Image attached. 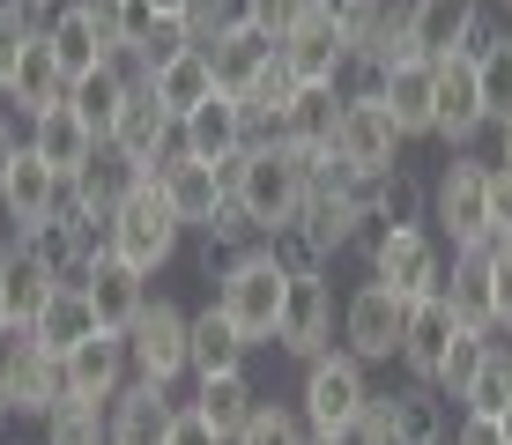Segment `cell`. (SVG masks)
Here are the masks:
<instances>
[{
    "instance_id": "681fc988",
    "label": "cell",
    "mask_w": 512,
    "mask_h": 445,
    "mask_svg": "<svg viewBox=\"0 0 512 445\" xmlns=\"http://www.w3.org/2000/svg\"><path fill=\"white\" fill-rule=\"evenodd\" d=\"M164 445H231V438H223L216 423H208L201 408L186 401V408H179V423H171V438H164Z\"/></svg>"
},
{
    "instance_id": "5b68a950",
    "label": "cell",
    "mask_w": 512,
    "mask_h": 445,
    "mask_svg": "<svg viewBox=\"0 0 512 445\" xmlns=\"http://www.w3.org/2000/svg\"><path fill=\"white\" fill-rule=\"evenodd\" d=\"M104 245H112L127 267H141V275H164L171 260H179V245H186V223L171 216V201H164V186L156 178H141V186L127 193V201L112 208V223H104Z\"/></svg>"
},
{
    "instance_id": "91938a15",
    "label": "cell",
    "mask_w": 512,
    "mask_h": 445,
    "mask_svg": "<svg viewBox=\"0 0 512 445\" xmlns=\"http://www.w3.org/2000/svg\"><path fill=\"white\" fill-rule=\"evenodd\" d=\"M8 327H15V319H8V297H0V334H8Z\"/></svg>"
},
{
    "instance_id": "7402d4cb",
    "label": "cell",
    "mask_w": 512,
    "mask_h": 445,
    "mask_svg": "<svg viewBox=\"0 0 512 445\" xmlns=\"http://www.w3.org/2000/svg\"><path fill=\"white\" fill-rule=\"evenodd\" d=\"M282 60L297 67V82H305V89H327V82L342 89V75H349V38L327 23V15H305V23L282 38Z\"/></svg>"
},
{
    "instance_id": "603a6c76",
    "label": "cell",
    "mask_w": 512,
    "mask_h": 445,
    "mask_svg": "<svg viewBox=\"0 0 512 445\" xmlns=\"http://www.w3.org/2000/svg\"><path fill=\"white\" fill-rule=\"evenodd\" d=\"M97 149H104V141H97V127L75 112V104H52L45 119H30V156H38V164H52L60 178H75Z\"/></svg>"
},
{
    "instance_id": "3957f363",
    "label": "cell",
    "mask_w": 512,
    "mask_h": 445,
    "mask_svg": "<svg viewBox=\"0 0 512 445\" xmlns=\"http://www.w3.org/2000/svg\"><path fill=\"white\" fill-rule=\"evenodd\" d=\"M372 364H357L349 349H327L305 364V386H297V416H305L312 438H342L372 416Z\"/></svg>"
},
{
    "instance_id": "52a82bcc",
    "label": "cell",
    "mask_w": 512,
    "mask_h": 445,
    "mask_svg": "<svg viewBox=\"0 0 512 445\" xmlns=\"http://www.w3.org/2000/svg\"><path fill=\"white\" fill-rule=\"evenodd\" d=\"M409 297L394 290V282L364 275L357 290L342 297V349L357 356V364H401V334H409Z\"/></svg>"
},
{
    "instance_id": "f546056e",
    "label": "cell",
    "mask_w": 512,
    "mask_h": 445,
    "mask_svg": "<svg viewBox=\"0 0 512 445\" xmlns=\"http://www.w3.org/2000/svg\"><path fill=\"white\" fill-rule=\"evenodd\" d=\"M372 97L386 104V119H394V127H401V141H431V60L386 67Z\"/></svg>"
},
{
    "instance_id": "4316f807",
    "label": "cell",
    "mask_w": 512,
    "mask_h": 445,
    "mask_svg": "<svg viewBox=\"0 0 512 445\" xmlns=\"http://www.w3.org/2000/svg\"><path fill=\"white\" fill-rule=\"evenodd\" d=\"M45 45H52V60H60V75H67V82L97 75V67L112 60V45H104V30L90 23V8H82V0L52 8V23H45Z\"/></svg>"
},
{
    "instance_id": "d590c367",
    "label": "cell",
    "mask_w": 512,
    "mask_h": 445,
    "mask_svg": "<svg viewBox=\"0 0 512 445\" xmlns=\"http://www.w3.org/2000/svg\"><path fill=\"white\" fill-rule=\"evenodd\" d=\"M245 356H253V342L223 319V305L208 297L201 312H193V379H216V371H245Z\"/></svg>"
},
{
    "instance_id": "ab89813d",
    "label": "cell",
    "mask_w": 512,
    "mask_h": 445,
    "mask_svg": "<svg viewBox=\"0 0 512 445\" xmlns=\"http://www.w3.org/2000/svg\"><path fill=\"white\" fill-rule=\"evenodd\" d=\"M38 445H104V401H52L38 416Z\"/></svg>"
},
{
    "instance_id": "484cf974",
    "label": "cell",
    "mask_w": 512,
    "mask_h": 445,
    "mask_svg": "<svg viewBox=\"0 0 512 445\" xmlns=\"http://www.w3.org/2000/svg\"><path fill=\"white\" fill-rule=\"evenodd\" d=\"M453 334H461V319H453L446 297H416L409 334H401V371H409V379H431V386H438V364H446Z\"/></svg>"
},
{
    "instance_id": "8fae6325",
    "label": "cell",
    "mask_w": 512,
    "mask_h": 445,
    "mask_svg": "<svg viewBox=\"0 0 512 445\" xmlns=\"http://www.w3.org/2000/svg\"><path fill=\"white\" fill-rule=\"evenodd\" d=\"M0 386H8L15 416H30V423H38L52 401H67L60 356L38 349V334H30V327H8V334H0Z\"/></svg>"
},
{
    "instance_id": "d6986e66",
    "label": "cell",
    "mask_w": 512,
    "mask_h": 445,
    "mask_svg": "<svg viewBox=\"0 0 512 445\" xmlns=\"http://www.w3.org/2000/svg\"><path fill=\"white\" fill-rule=\"evenodd\" d=\"M112 149L127 156V164H141V178L179 149V119L156 104V89H134L127 97V112H119V127H112Z\"/></svg>"
},
{
    "instance_id": "db71d44e",
    "label": "cell",
    "mask_w": 512,
    "mask_h": 445,
    "mask_svg": "<svg viewBox=\"0 0 512 445\" xmlns=\"http://www.w3.org/2000/svg\"><path fill=\"white\" fill-rule=\"evenodd\" d=\"M490 164H505V171H512V112L498 119V156H490Z\"/></svg>"
},
{
    "instance_id": "be15d7a7",
    "label": "cell",
    "mask_w": 512,
    "mask_h": 445,
    "mask_svg": "<svg viewBox=\"0 0 512 445\" xmlns=\"http://www.w3.org/2000/svg\"><path fill=\"white\" fill-rule=\"evenodd\" d=\"M52 8H67V0H52Z\"/></svg>"
},
{
    "instance_id": "277c9868",
    "label": "cell",
    "mask_w": 512,
    "mask_h": 445,
    "mask_svg": "<svg viewBox=\"0 0 512 445\" xmlns=\"http://www.w3.org/2000/svg\"><path fill=\"white\" fill-rule=\"evenodd\" d=\"M364 275H379V282H394L401 297H438L446 290V238H438L431 223H386V230H364Z\"/></svg>"
},
{
    "instance_id": "6f0895ef",
    "label": "cell",
    "mask_w": 512,
    "mask_h": 445,
    "mask_svg": "<svg viewBox=\"0 0 512 445\" xmlns=\"http://www.w3.org/2000/svg\"><path fill=\"white\" fill-rule=\"evenodd\" d=\"M8 423H15V401H8V386H0V431H8Z\"/></svg>"
},
{
    "instance_id": "7a4b0ae2",
    "label": "cell",
    "mask_w": 512,
    "mask_h": 445,
    "mask_svg": "<svg viewBox=\"0 0 512 445\" xmlns=\"http://www.w3.org/2000/svg\"><path fill=\"white\" fill-rule=\"evenodd\" d=\"M216 305H223V319H231V327H238L253 349H268V342H275L282 305H290V267L275 260V245H268V238L223 260V275H216Z\"/></svg>"
},
{
    "instance_id": "680465c9",
    "label": "cell",
    "mask_w": 512,
    "mask_h": 445,
    "mask_svg": "<svg viewBox=\"0 0 512 445\" xmlns=\"http://www.w3.org/2000/svg\"><path fill=\"white\" fill-rule=\"evenodd\" d=\"M498 431H505V445H512V401L498 408Z\"/></svg>"
},
{
    "instance_id": "f907efd6",
    "label": "cell",
    "mask_w": 512,
    "mask_h": 445,
    "mask_svg": "<svg viewBox=\"0 0 512 445\" xmlns=\"http://www.w3.org/2000/svg\"><path fill=\"white\" fill-rule=\"evenodd\" d=\"M490 238H512V171L490 164Z\"/></svg>"
},
{
    "instance_id": "f1b7e54d",
    "label": "cell",
    "mask_w": 512,
    "mask_h": 445,
    "mask_svg": "<svg viewBox=\"0 0 512 445\" xmlns=\"http://www.w3.org/2000/svg\"><path fill=\"white\" fill-rule=\"evenodd\" d=\"M0 104H8L23 127H30V119H45L52 104H67V75H60V60H52L45 30L30 38V52H23V67H15V82H8V97H0Z\"/></svg>"
},
{
    "instance_id": "83f0119b",
    "label": "cell",
    "mask_w": 512,
    "mask_h": 445,
    "mask_svg": "<svg viewBox=\"0 0 512 445\" xmlns=\"http://www.w3.org/2000/svg\"><path fill=\"white\" fill-rule=\"evenodd\" d=\"M475 23H483V0H409V45L423 52V60L461 52Z\"/></svg>"
},
{
    "instance_id": "836d02e7",
    "label": "cell",
    "mask_w": 512,
    "mask_h": 445,
    "mask_svg": "<svg viewBox=\"0 0 512 445\" xmlns=\"http://www.w3.org/2000/svg\"><path fill=\"white\" fill-rule=\"evenodd\" d=\"M453 305L461 327H490L498 334V319H490V245H468V253L446 260V290H438Z\"/></svg>"
},
{
    "instance_id": "9a60e30c",
    "label": "cell",
    "mask_w": 512,
    "mask_h": 445,
    "mask_svg": "<svg viewBox=\"0 0 512 445\" xmlns=\"http://www.w3.org/2000/svg\"><path fill=\"white\" fill-rule=\"evenodd\" d=\"M149 178L164 186L171 216H179L186 230H201V238H208V223H216L223 208H231V178H223L216 164H193L186 149H171V156H164V164H156Z\"/></svg>"
},
{
    "instance_id": "816d5d0a",
    "label": "cell",
    "mask_w": 512,
    "mask_h": 445,
    "mask_svg": "<svg viewBox=\"0 0 512 445\" xmlns=\"http://www.w3.org/2000/svg\"><path fill=\"white\" fill-rule=\"evenodd\" d=\"M23 149H30V134L15 127L8 112H0V186H8V171H15V164H23Z\"/></svg>"
},
{
    "instance_id": "7bdbcfd3",
    "label": "cell",
    "mask_w": 512,
    "mask_h": 445,
    "mask_svg": "<svg viewBox=\"0 0 512 445\" xmlns=\"http://www.w3.org/2000/svg\"><path fill=\"white\" fill-rule=\"evenodd\" d=\"M30 38H38V23H30L23 8H8V0H0V97H8V82H15V67H23Z\"/></svg>"
},
{
    "instance_id": "11a10c76",
    "label": "cell",
    "mask_w": 512,
    "mask_h": 445,
    "mask_svg": "<svg viewBox=\"0 0 512 445\" xmlns=\"http://www.w3.org/2000/svg\"><path fill=\"white\" fill-rule=\"evenodd\" d=\"M8 8H23V15H30V23H38V30L52 23V0H8Z\"/></svg>"
},
{
    "instance_id": "f35d334b",
    "label": "cell",
    "mask_w": 512,
    "mask_h": 445,
    "mask_svg": "<svg viewBox=\"0 0 512 445\" xmlns=\"http://www.w3.org/2000/svg\"><path fill=\"white\" fill-rule=\"evenodd\" d=\"M490 349H498V334H490V327H461V334H453L446 364H438V394H446L453 408H468V386H475V371L490 364Z\"/></svg>"
},
{
    "instance_id": "ba28073f",
    "label": "cell",
    "mask_w": 512,
    "mask_h": 445,
    "mask_svg": "<svg viewBox=\"0 0 512 445\" xmlns=\"http://www.w3.org/2000/svg\"><path fill=\"white\" fill-rule=\"evenodd\" d=\"M490 134V112H483V75H475L468 52H446L431 60V141L438 149H475Z\"/></svg>"
},
{
    "instance_id": "c3c4849f",
    "label": "cell",
    "mask_w": 512,
    "mask_h": 445,
    "mask_svg": "<svg viewBox=\"0 0 512 445\" xmlns=\"http://www.w3.org/2000/svg\"><path fill=\"white\" fill-rule=\"evenodd\" d=\"M312 15H327V23L342 30V38H357V30L379 15V0H312Z\"/></svg>"
},
{
    "instance_id": "4dcf8cb0",
    "label": "cell",
    "mask_w": 512,
    "mask_h": 445,
    "mask_svg": "<svg viewBox=\"0 0 512 445\" xmlns=\"http://www.w3.org/2000/svg\"><path fill=\"white\" fill-rule=\"evenodd\" d=\"M30 334H38V349H52V356H75L90 334H104L90 290H82V282H60V290H52V305L30 319Z\"/></svg>"
},
{
    "instance_id": "5bb4252c",
    "label": "cell",
    "mask_w": 512,
    "mask_h": 445,
    "mask_svg": "<svg viewBox=\"0 0 512 445\" xmlns=\"http://www.w3.org/2000/svg\"><path fill=\"white\" fill-rule=\"evenodd\" d=\"M372 416H379L386 445H438V438H453V401L438 394L431 379H401L394 394L372 401Z\"/></svg>"
},
{
    "instance_id": "8992f818",
    "label": "cell",
    "mask_w": 512,
    "mask_h": 445,
    "mask_svg": "<svg viewBox=\"0 0 512 445\" xmlns=\"http://www.w3.org/2000/svg\"><path fill=\"white\" fill-rule=\"evenodd\" d=\"M431 230L453 245V253L498 245L490 238V156H475V149L446 156V171L431 178Z\"/></svg>"
},
{
    "instance_id": "74e56055",
    "label": "cell",
    "mask_w": 512,
    "mask_h": 445,
    "mask_svg": "<svg viewBox=\"0 0 512 445\" xmlns=\"http://www.w3.org/2000/svg\"><path fill=\"white\" fill-rule=\"evenodd\" d=\"M127 97H134V82L119 75L112 60L97 67V75H82V82H67V104H75L82 119L97 127V141H112V127H119V112H127Z\"/></svg>"
},
{
    "instance_id": "9f6ffc18",
    "label": "cell",
    "mask_w": 512,
    "mask_h": 445,
    "mask_svg": "<svg viewBox=\"0 0 512 445\" xmlns=\"http://www.w3.org/2000/svg\"><path fill=\"white\" fill-rule=\"evenodd\" d=\"M149 15H156V23H179V15H186V0H149Z\"/></svg>"
},
{
    "instance_id": "f5cc1de1",
    "label": "cell",
    "mask_w": 512,
    "mask_h": 445,
    "mask_svg": "<svg viewBox=\"0 0 512 445\" xmlns=\"http://www.w3.org/2000/svg\"><path fill=\"white\" fill-rule=\"evenodd\" d=\"M453 445H505V431H498V416H461L453 423Z\"/></svg>"
},
{
    "instance_id": "ee69618b",
    "label": "cell",
    "mask_w": 512,
    "mask_h": 445,
    "mask_svg": "<svg viewBox=\"0 0 512 445\" xmlns=\"http://www.w3.org/2000/svg\"><path fill=\"white\" fill-rule=\"evenodd\" d=\"M475 75H483V112H490V127H498V119L512 112V60H505V38L475 60Z\"/></svg>"
},
{
    "instance_id": "30bf717a",
    "label": "cell",
    "mask_w": 512,
    "mask_h": 445,
    "mask_svg": "<svg viewBox=\"0 0 512 445\" xmlns=\"http://www.w3.org/2000/svg\"><path fill=\"white\" fill-rule=\"evenodd\" d=\"M342 305H334V282L327 275H290V305H282V327H275V349L312 364V356L342 349Z\"/></svg>"
},
{
    "instance_id": "e0dca14e",
    "label": "cell",
    "mask_w": 512,
    "mask_h": 445,
    "mask_svg": "<svg viewBox=\"0 0 512 445\" xmlns=\"http://www.w3.org/2000/svg\"><path fill=\"white\" fill-rule=\"evenodd\" d=\"M342 104H349V89H297V104L275 119V141L282 149H297L305 164H327L334 156V134H342Z\"/></svg>"
},
{
    "instance_id": "60d3db41",
    "label": "cell",
    "mask_w": 512,
    "mask_h": 445,
    "mask_svg": "<svg viewBox=\"0 0 512 445\" xmlns=\"http://www.w3.org/2000/svg\"><path fill=\"white\" fill-rule=\"evenodd\" d=\"M505 401H512V334H498V349H490V364L475 371V386H468V408H461V416H498Z\"/></svg>"
},
{
    "instance_id": "e7e4bbea",
    "label": "cell",
    "mask_w": 512,
    "mask_h": 445,
    "mask_svg": "<svg viewBox=\"0 0 512 445\" xmlns=\"http://www.w3.org/2000/svg\"><path fill=\"white\" fill-rule=\"evenodd\" d=\"M438 445H453V438H438Z\"/></svg>"
},
{
    "instance_id": "4fadbf2b",
    "label": "cell",
    "mask_w": 512,
    "mask_h": 445,
    "mask_svg": "<svg viewBox=\"0 0 512 445\" xmlns=\"http://www.w3.org/2000/svg\"><path fill=\"white\" fill-rule=\"evenodd\" d=\"M253 112H245V97H231V89H216V97L201 104V112H186L179 119V149L193 156V164H238L245 149H253Z\"/></svg>"
},
{
    "instance_id": "7c38bea8",
    "label": "cell",
    "mask_w": 512,
    "mask_h": 445,
    "mask_svg": "<svg viewBox=\"0 0 512 445\" xmlns=\"http://www.w3.org/2000/svg\"><path fill=\"white\" fill-rule=\"evenodd\" d=\"M401 127L386 119V104L364 89V97H349L342 104V134H334V156H342L357 178H386V171H401Z\"/></svg>"
},
{
    "instance_id": "44dd1931",
    "label": "cell",
    "mask_w": 512,
    "mask_h": 445,
    "mask_svg": "<svg viewBox=\"0 0 512 445\" xmlns=\"http://www.w3.org/2000/svg\"><path fill=\"white\" fill-rule=\"evenodd\" d=\"M52 290H60V275L38 260V245H30V238H15V230H8V245H0V297H8V319H15V327H30V319L52 305Z\"/></svg>"
},
{
    "instance_id": "e575fe53",
    "label": "cell",
    "mask_w": 512,
    "mask_h": 445,
    "mask_svg": "<svg viewBox=\"0 0 512 445\" xmlns=\"http://www.w3.org/2000/svg\"><path fill=\"white\" fill-rule=\"evenodd\" d=\"M208 60H216V82L231 89V97H245V89H253V75L275 60V38H268V30H253V23L238 15V23L208 45Z\"/></svg>"
},
{
    "instance_id": "ac0fdd59",
    "label": "cell",
    "mask_w": 512,
    "mask_h": 445,
    "mask_svg": "<svg viewBox=\"0 0 512 445\" xmlns=\"http://www.w3.org/2000/svg\"><path fill=\"white\" fill-rule=\"evenodd\" d=\"M82 290H90V305H97V327L104 334H127L134 319H141V305H149V275L141 267H127L119 253H97L90 267H82Z\"/></svg>"
},
{
    "instance_id": "9c48e42d",
    "label": "cell",
    "mask_w": 512,
    "mask_h": 445,
    "mask_svg": "<svg viewBox=\"0 0 512 445\" xmlns=\"http://www.w3.org/2000/svg\"><path fill=\"white\" fill-rule=\"evenodd\" d=\"M127 364L134 379H156V386L193 379V312H179L171 297H149L141 319L127 327Z\"/></svg>"
},
{
    "instance_id": "6125c7cd",
    "label": "cell",
    "mask_w": 512,
    "mask_h": 445,
    "mask_svg": "<svg viewBox=\"0 0 512 445\" xmlns=\"http://www.w3.org/2000/svg\"><path fill=\"white\" fill-rule=\"evenodd\" d=\"M498 8H505V15H512V0H498Z\"/></svg>"
},
{
    "instance_id": "2e32d148",
    "label": "cell",
    "mask_w": 512,
    "mask_h": 445,
    "mask_svg": "<svg viewBox=\"0 0 512 445\" xmlns=\"http://www.w3.org/2000/svg\"><path fill=\"white\" fill-rule=\"evenodd\" d=\"M171 423H179V401H171V386L156 379H127L104 408V445H164Z\"/></svg>"
},
{
    "instance_id": "f6af8a7d",
    "label": "cell",
    "mask_w": 512,
    "mask_h": 445,
    "mask_svg": "<svg viewBox=\"0 0 512 445\" xmlns=\"http://www.w3.org/2000/svg\"><path fill=\"white\" fill-rule=\"evenodd\" d=\"M238 15H245L253 30H268V38L282 45V38H290V30L312 15V0H238Z\"/></svg>"
},
{
    "instance_id": "1f68e13d",
    "label": "cell",
    "mask_w": 512,
    "mask_h": 445,
    "mask_svg": "<svg viewBox=\"0 0 512 445\" xmlns=\"http://www.w3.org/2000/svg\"><path fill=\"white\" fill-rule=\"evenodd\" d=\"M67 186H75V201H82V216H97V223H112V208L127 201V193L141 186V164H127V156L112 149V141H104V149L90 156V164H82L75 178H67Z\"/></svg>"
},
{
    "instance_id": "bcb514c9",
    "label": "cell",
    "mask_w": 512,
    "mask_h": 445,
    "mask_svg": "<svg viewBox=\"0 0 512 445\" xmlns=\"http://www.w3.org/2000/svg\"><path fill=\"white\" fill-rule=\"evenodd\" d=\"M231 23H238V0H186V15H179L186 45H216Z\"/></svg>"
},
{
    "instance_id": "94428289",
    "label": "cell",
    "mask_w": 512,
    "mask_h": 445,
    "mask_svg": "<svg viewBox=\"0 0 512 445\" xmlns=\"http://www.w3.org/2000/svg\"><path fill=\"white\" fill-rule=\"evenodd\" d=\"M505 60H512V23H505Z\"/></svg>"
},
{
    "instance_id": "cb8c5ba5",
    "label": "cell",
    "mask_w": 512,
    "mask_h": 445,
    "mask_svg": "<svg viewBox=\"0 0 512 445\" xmlns=\"http://www.w3.org/2000/svg\"><path fill=\"white\" fill-rule=\"evenodd\" d=\"M60 201H67V178L23 149V164H15L8 186H0V216H8V230H15V238H23V230H38Z\"/></svg>"
},
{
    "instance_id": "d4e9b609",
    "label": "cell",
    "mask_w": 512,
    "mask_h": 445,
    "mask_svg": "<svg viewBox=\"0 0 512 445\" xmlns=\"http://www.w3.org/2000/svg\"><path fill=\"white\" fill-rule=\"evenodd\" d=\"M149 89H156V104H164L171 119H186V112H201L208 97H216V60H208V45H179L171 60H156V75H149Z\"/></svg>"
},
{
    "instance_id": "b9f144b4",
    "label": "cell",
    "mask_w": 512,
    "mask_h": 445,
    "mask_svg": "<svg viewBox=\"0 0 512 445\" xmlns=\"http://www.w3.org/2000/svg\"><path fill=\"white\" fill-rule=\"evenodd\" d=\"M231 445H312V431H305V416H297V408L260 401V408H253V423H245Z\"/></svg>"
},
{
    "instance_id": "d6a6232c",
    "label": "cell",
    "mask_w": 512,
    "mask_h": 445,
    "mask_svg": "<svg viewBox=\"0 0 512 445\" xmlns=\"http://www.w3.org/2000/svg\"><path fill=\"white\" fill-rule=\"evenodd\" d=\"M386 223H431V186L409 164L386 178H364V230H386Z\"/></svg>"
},
{
    "instance_id": "ffe728a7",
    "label": "cell",
    "mask_w": 512,
    "mask_h": 445,
    "mask_svg": "<svg viewBox=\"0 0 512 445\" xmlns=\"http://www.w3.org/2000/svg\"><path fill=\"white\" fill-rule=\"evenodd\" d=\"M60 371H67V394H75V401H104V408H112V394L134 379L127 334H90L75 356H60Z\"/></svg>"
},
{
    "instance_id": "8d00e7d4",
    "label": "cell",
    "mask_w": 512,
    "mask_h": 445,
    "mask_svg": "<svg viewBox=\"0 0 512 445\" xmlns=\"http://www.w3.org/2000/svg\"><path fill=\"white\" fill-rule=\"evenodd\" d=\"M193 408H201L223 438H238L245 423H253V408H260V386H253V371H216V379H193Z\"/></svg>"
},
{
    "instance_id": "7dc6e473",
    "label": "cell",
    "mask_w": 512,
    "mask_h": 445,
    "mask_svg": "<svg viewBox=\"0 0 512 445\" xmlns=\"http://www.w3.org/2000/svg\"><path fill=\"white\" fill-rule=\"evenodd\" d=\"M490 319L498 334H512V238L490 245Z\"/></svg>"
},
{
    "instance_id": "6da1fadb",
    "label": "cell",
    "mask_w": 512,
    "mask_h": 445,
    "mask_svg": "<svg viewBox=\"0 0 512 445\" xmlns=\"http://www.w3.org/2000/svg\"><path fill=\"white\" fill-rule=\"evenodd\" d=\"M231 178V201L245 208V223L260 230V238H275V230L297 223V208H305V186H312V164L297 149H282V141H253V149L238 156V164H223Z\"/></svg>"
}]
</instances>
